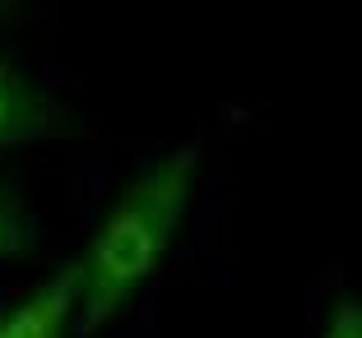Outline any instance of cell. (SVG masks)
<instances>
[{
  "instance_id": "cell-1",
  "label": "cell",
  "mask_w": 362,
  "mask_h": 338,
  "mask_svg": "<svg viewBox=\"0 0 362 338\" xmlns=\"http://www.w3.org/2000/svg\"><path fill=\"white\" fill-rule=\"evenodd\" d=\"M200 139H181L139 162L112 191L84 251L75 255L79 338L107 334L163 274L200 191Z\"/></svg>"
},
{
  "instance_id": "cell-2",
  "label": "cell",
  "mask_w": 362,
  "mask_h": 338,
  "mask_svg": "<svg viewBox=\"0 0 362 338\" xmlns=\"http://www.w3.org/2000/svg\"><path fill=\"white\" fill-rule=\"evenodd\" d=\"M70 130L65 97L19 56L0 52V153L56 144Z\"/></svg>"
},
{
  "instance_id": "cell-3",
  "label": "cell",
  "mask_w": 362,
  "mask_h": 338,
  "mask_svg": "<svg viewBox=\"0 0 362 338\" xmlns=\"http://www.w3.org/2000/svg\"><path fill=\"white\" fill-rule=\"evenodd\" d=\"M0 338H79V278L75 260L0 306Z\"/></svg>"
},
{
  "instance_id": "cell-4",
  "label": "cell",
  "mask_w": 362,
  "mask_h": 338,
  "mask_svg": "<svg viewBox=\"0 0 362 338\" xmlns=\"http://www.w3.org/2000/svg\"><path fill=\"white\" fill-rule=\"evenodd\" d=\"M42 246V213L10 176H0V265H19Z\"/></svg>"
},
{
  "instance_id": "cell-5",
  "label": "cell",
  "mask_w": 362,
  "mask_h": 338,
  "mask_svg": "<svg viewBox=\"0 0 362 338\" xmlns=\"http://www.w3.org/2000/svg\"><path fill=\"white\" fill-rule=\"evenodd\" d=\"M316 338H362V296L358 292H339L325 306V320H320Z\"/></svg>"
},
{
  "instance_id": "cell-6",
  "label": "cell",
  "mask_w": 362,
  "mask_h": 338,
  "mask_svg": "<svg viewBox=\"0 0 362 338\" xmlns=\"http://www.w3.org/2000/svg\"><path fill=\"white\" fill-rule=\"evenodd\" d=\"M14 5H23V0H0V14H5V10H14Z\"/></svg>"
}]
</instances>
